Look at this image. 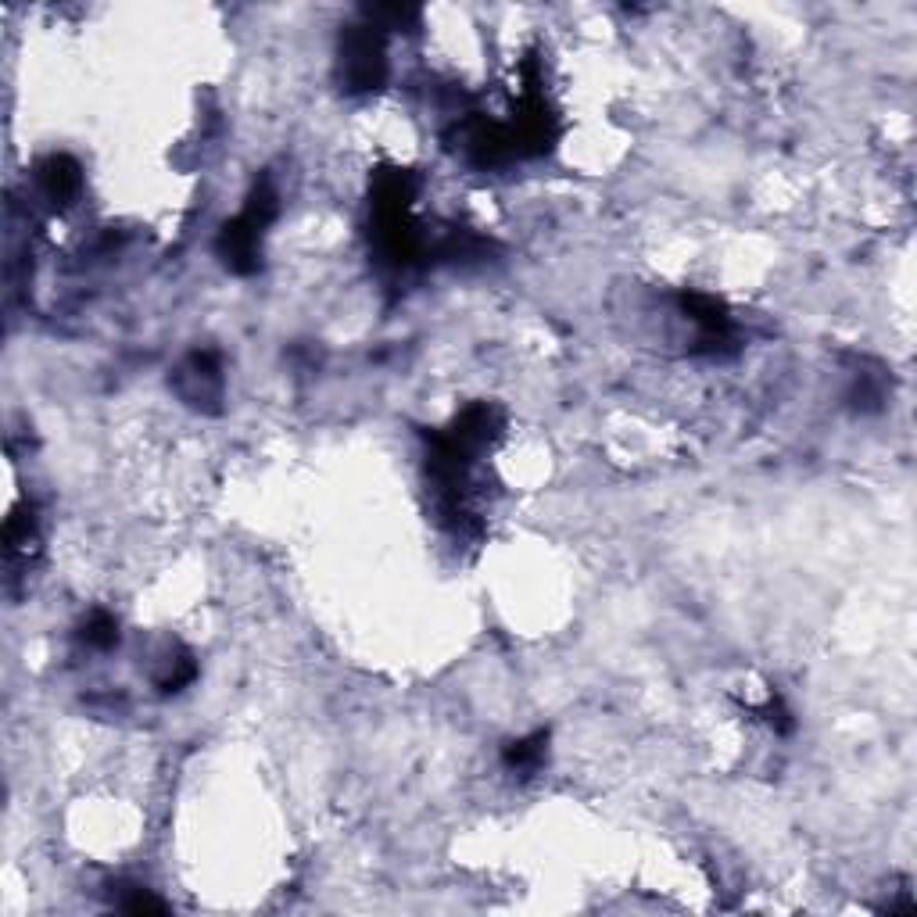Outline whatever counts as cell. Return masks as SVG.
<instances>
[{
    "instance_id": "obj_1",
    "label": "cell",
    "mask_w": 917,
    "mask_h": 917,
    "mask_svg": "<svg viewBox=\"0 0 917 917\" xmlns=\"http://www.w3.org/2000/svg\"><path fill=\"white\" fill-rule=\"evenodd\" d=\"M176 384H180V395L187 398L190 405L219 402V395H223V369H219L215 352L190 355V359L180 366V373H176Z\"/></svg>"
},
{
    "instance_id": "obj_2",
    "label": "cell",
    "mask_w": 917,
    "mask_h": 917,
    "mask_svg": "<svg viewBox=\"0 0 917 917\" xmlns=\"http://www.w3.org/2000/svg\"><path fill=\"white\" fill-rule=\"evenodd\" d=\"M545 749H549V735H545V731H538L534 738H523V742H513V746L506 749V767L520 774L538 771L541 760H545Z\"/></svg>"
},
{
    "instance_id": "obj_3",
    "label": "cell",
    "mask_w": 917,
    "mask_h": 917,
    "mask_svg": "<svg viewBox=\"0 0 917 917\" xmlns=\"http://www.w3.org/2000/svg\"><path fill=\"white\" fill-rule=\"evenodd\" d=\"M83 642L90 649H112L119 642V627H115V620L108 613H94L83 627Z\"/></svg>"
}]
</instances>
